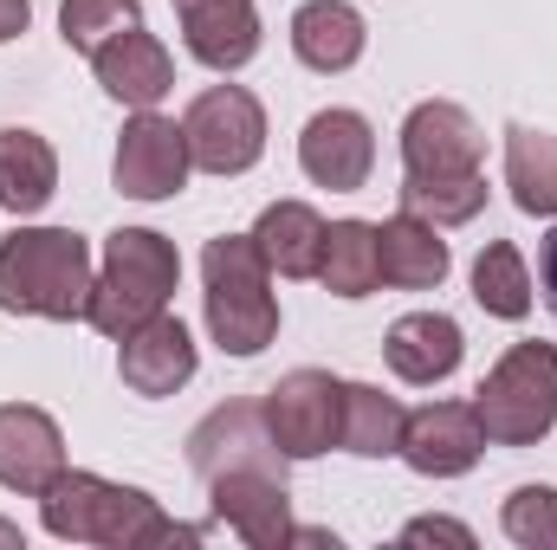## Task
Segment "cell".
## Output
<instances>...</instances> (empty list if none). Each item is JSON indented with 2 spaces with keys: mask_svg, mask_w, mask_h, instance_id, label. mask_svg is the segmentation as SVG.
Listing matches in <instances>:
<instances>
[{
  "mask_svg": "<svg viewBox=\"0 0 557 550\" xmlns=\"http://www.w3.org/2000/svg\"><path fill=\"white\" fill-rule=\"evenodd\" d=\"M39 525L59 538V545H98V550H143V545H195L201 532L162 518V505L137 492V486H117L104 473H59L46 492H39Z\"/></svg>",
  "mask_w": 557,
  "mask_h": 550,
  "instance_id": "cell-1",
  "label": "cell"
},
{
  "mask_svg": "<svg viewBox=\"0 0 557 550\" xmlns=\"http://www.w3.org/2000/svg\"><path fill=\"white\" fill-rule=\"evenodd\" d=\"M91 240L72 227H13L0 240V311L72 324L91 304Z\"/></svg>",
  "mask_w": 557,
  "mask_h": 550,
  "instance_id": "cell-2",
  "label": "cell"
},
{
  "mask_svg": "<svg viewBox=\"0 0 557 550\" xmlns=\"http://www.w3.org/2000/svg\"><path fill=\"white\" fill-rule=\"evenodd\" d=\"M201 304H208V337L227 357H260L278 337L273 266L260 260L253 234L208 240V253H201Z\"/></svg>",
  "mask_w": 557,
  "mask_h": 550,
  "instance_id": "cell-3",
  "label": "cell"
},
{
  "mask_svg": "<svg viewBox=\"0 0 557 550\" xmlns=\"http://www.w3.org/2000/svg\"><path fill=\"white\" fill-rule=\"evenodd\" d=\"M182 285V260L175 247L156 234V227H117L104 240V266L91 278V304H85V324L104 330L111 343H124L137 324H149L156 311H169Z\"/></svg>",
  "mask_w": 557,
  "mask_h": 550,
  "instance_id": "cell-4",
  "label": "cell"
},
{
  "mask_svg": "<svg viewBox=\"0 0 557 550\" xmlns=\"http://www.w3.org/2000/svg\"><path fill=\"white\" fill-rule=\"evenodd\" d=\"M493 447H539L557 427V343H512L473 389Z\"/></svg>",
  "mask_w": 557,
  "mask_h": 550,
  "instance_id": "cell-5",
  "label": "cell"
},
{
  "mask_svg": "<svg viewBox=\"0 0 557 550\" xmlns=\"http://www.w3.org/2000/svg\"><path fill=\"white\" fill-rule=\"evenodd\" d=\"M182 137L201 175H247L267 155V111L247 85H208L182 111Z\"/></svg>",
  "mask_w": 557,
  "mask_h": 550,
  "instance_id": "cell-6",
  "label": "cell"
},
{
  "mask_svg": "<svg viewBox=\"0 0 557 550\" xmlns=\"http://www.w3.org/2000/svg\"><path fill=\"white\" fill-rule=\"evenodd\" d=\"M260 414H267V434L285 460H318L344 434V383L331 370H292L267 389Z\"/></svg>",
  "mask_w": 557,
  "mask_h": 550,
  "instance_id": "cell-7",
  "label": "cell"
},
{
  "mask_svg": "<svg viewBox=\"0 0 557 550\" xmlns=\"http://www.w3.org/2000/svg\"><path fill=\"white\" fill-rule=\"evenodd\" d=\"M208 505L214 518L253 550L292 545V492H285V466H227L208 479Z\"/></svg>",
  "mask_w": 557,
  "mask_h": 550,
  "instance_id": "cell-8",
  "label": "cell"
},
{
  "mask_svg": "<svg viewBox=\"0 0 557 550\" xmlns=\"http://www.w3.org/2000/svg\"><path fill=\"white\" fill-rule=\"evenodd\" d=\"M188 168H195V162H188L182 124L162 117V111H137V117L124 124V137H117L111 182H117V195H131V201H169V195L188 188Z\"/></svg>",
  "mask_w": 557,
  "mask_h": 550,
  "instance_id": "cell-9",
  "label": "cell"
},
{
  "mask_svg": "<svg viewBox=\"0 0 557 550\" xmlns=\"http://www.w3.org/2000/svg\"><path fill=\"white\" fill-rule=\"evenodd\" d=\"M480 155H486V137L454 98H428L403 117V175H416V182L480 175Z\"/></svg>",
  "mask_w": 557,
  "mask_h": 550,
  "instance_id": "cell-10",
  "label": "cell"
},
{
  "mask_svg": "<svg viewBox=\"0 0 557 550\" xmlns=\"http://www.w3.org/2000/svg\"><path fill=\"white\" fill-rule=\"evenodd\" d=\"M298 168L318 188H331V195H357L370 182V168H376V130H370V117L344 111V104L318 111L298 130Z\"/></svg>",
  "mask_w": 557,
  "mask_h": 550,
  "instance_id": "cell-11",
  "label": "cell"
},
{
  "mask_svg": "<svg viewBox=\"0 0 557 550\" xmlns=\"http://www.w3.org/2000/svg\"><path fill=\"white\" fill-rule=\"evenodd\" d=\"M480 453H486V427L473 402H428V409H409L396 460H409L421 479H460L480 466Z\"/></svg>",
  "mask_w": 557,
  "mask_h": 550,
  "instance_id": "cell-12",
  "label": "cell"
},
{
  "mask_svg": "<svg viewBox=\"0 0 557 550\" xmlns=\"http://www.w3.org/2000/svg\"><path fill=\"white\" fill-rule=\"evenodd\" d=\"M182 46L195 65L234 78L260 59V7L253 0H175Z\"/></svg>",
  "mask_w": 557,
  "mask_h": 550,
  "instance_id": "cell-13",
  "label": "cell"
},
{
  "mask_svg": "<svg viewBox=\"0 0 557 550\" xmlns=\"http://www.w3.org/2000/svg\"><path fill=\"white\" fill-rule=\"evenodd\" d=\"M195 370H201L195 337H188V324L169 317V311H156L149 324H137V330L124 337V350H117V376H124V389H131V396H149V402L188 389Z\"/></svg>",
  "mask_w": 557,
  "mask_h": 550,
  "instance_id": "cell-14",
  "label": "cell"
},
{
  "mask_svg": "<svg viewBox=\"0 0 557 550\" xmlns=\"http://www.w3.org/2000/svg\"><path fill=\"white\" fill-rule=\"evenodd\" d=\"M65 473V434L33 402H0V486L20 499H39Z\"/></svg>",
  "mask_w": 557,
  "mask_h": 550,
  "instance_id": "cell-15",
  "label": "cell"
},
{
  "mask_svg": "<svg viewBox=\"0 0 557 550\" xmlns=\"http://www.w3.org/2000/svg\"><path fill=\"white\" fill-rule=\"evenodd\" d=\"M188 466L201 473V486L227 466H285V453L267 434V414L260 402H221L208 421H195L188 434Z\"/></svg>",
  "mask_w": 557,
  "mask_h": 550,
  "instance_id": "cell-16",
  "label": "cell"
},
{
  "mask_svg": "<svg viewBox=\"0 0 557 550\" xmlns=\"http://www.w3.org/2000/svg\"><path fill=\"white\" fill-rule=\"evenodd\" d=\"M91 72H98L104 98H117L124 111H156V104L169 98V85H175L169 46H162L156 33H143V26H124L111 46H98V52H91Z\"/></svg>",
  "mask_w": 557,
  "mask_h": 550,
  "instance_id": "cell-17",
  "label": "cell"
},
{
  "mask_svg": "<svg viewBox=\"0 0 557 550\" xmlns=\"http://www.w3.org/2000/svg\"><path fill=\"white\" fill-rule=\"evenodd\" d=\"M383 357H389L396 383H409V389H434V383H447V376L460 370L467 337H460V324H454L447 311H409V317L389 324Z\"/></svg>",
  "mask_w": 557,
  "mask_h": 550,
  "instance_id": "cell-18",
  "label": "cell"
},
{
  "mask_svg": "<svg viewBox=\"0 0 557 550\" xmlns=\"http://www.w3.org/2000/svg\"><path fill=\"white\" fill-rule=\"evenodd\" d=\"M363 46H370V26H363V13L350 0H305L292 13V52H298L305 72L337 78V72H350L363 59Z\"/></svg>",
  "mask_w": 557,
  "mask_h": 550,
  "instance_id": "cell-19",
  "label": "cell"
},
{
  "mask_svg": "<svg viewBox=\"0 0 557 550\" xmlns=\"http://www.w3.org/2000/svg\"><path fill=\"white\" fill-rule=\"evenodd\" d=\"M376 260H383V285H396V291H434L447 278V266H454L441 227L409 214V208L376 227Z\"/></svg>",
  "mask_w": 557,
  "mask_h": 550,
  "instance_id": "cell-20",
  "label": "cell"
},
{
  "mask_svg": "<svg viewBox=\"0 0 557 550\" xmlns=\"http://www.w3.org/2000/svg\"><path fill=\"white\" fill-rule=\"evenodd\" d=\"M253 247L278 278H318L324 260V214L311 201H273L260 221H253Z\"/></svg>",
  "mask_w": 557,
  "mask_h": 550,
  "instance_id": "cell-21",
  "label": "cell"
},
{
  "mask_svg": "<svg viewBox=\"0 0 557 550\" xmlns=\"http://www.w3.org/2000/svg\"><path fill=\"white\" fill-rule=\"evenodd\" d=\"M59 195V155L39 130H0V208L7 214H39Z\"/></svg>",
  "mask_w": 557,
  "mask_h": 550,
  "instance_id": "cell-22",
  "label": "cell"
},
{
  "mask_svg": "<svg viewBox=\"0 0 557 550\" xmlns=\"http://www.w3.org/2000/svg\"><path fill=\"white\" fill-rule=\"evenodd\" d=\"M506 188L519 214L557 221V130H532V124L506 130Z\"/></svg>",
  "mask_w": 557,
  "mask_h": 550,
  "instance_id": "cell-23",
  "label": "cell"
},
{
  "mask_svg": "<svg viewBox=\"0 0 557 550\" xmlns=\"http://www.w3.org/2000/svg\"><path fill=\"white\" fill-rule=\"evenodd\" d=\"M318 278L331 298H370L383 285V260H376V221H331L324 227V260Z\"/></svg>",
  "mask_w": 557,
  "mask_h": 550,
  "instance_id": "cell-24",
  "label": "cell"
},
{
  "mask_svg": "<svg viewBox=\"0 0 557 550\" xmlns=\"http://www.w3.org/2000/svg\"><path fill=\"white\" fill-rule=\"evenodd\" d=\"M403 421H409V409L396 396H383L376 383H344V434H337V447L357 453V460H389V453H403Z\"/></svg>",
  "mask_w": 557,
  "mask_h": 550,
  "instance_id": "cell-25",
  "label": "cell"
},
{
  "mask_svg": "<svg viewBox=\"0 0 557 550\" xmlns=\"http://www.w3.org/2000/svg\"><path fill=\"white\" fill-rule=\"evenodd\" d=\"M473 304L486 317H506V324L532 317L539 285H532V266H525V253L512 240H486L480 247V260H473Z\"/></svg>",
  "mask_w": 557,
  "mask_h": 550,
  "instance_id": "cell-26",
  "label": "cell"
},
{
  "mask_svg": "<svg viewBox=\"0 0 557 550\" xmlns=\"http://www.w3.org/2000/svg\"><path fill=\"white\" fill-rule=\"evenodd\" d=\"M396 201L409 214H421V221H434V227H467L486 208V168L480 175H454V182H416V175H403Z\"/></svg>",
  "mask_w": 557,
  "mask_h": 550,
  "instance_id": "cell-27",
  "label": "cell"
},
{
  "mask_svg": "<svg viewBox=\"0 0 557 550\" xmlns=\"http://www.w3.org/2000/svg\"><path fill=\"white\" fill-rule=\"evenodd\" d=\"M124 26H143V0H65L59 7V39L85 59L98 46H111Z\"/></svg>",
  "mask_w": 557,
  "mask_h": 550,
  "instance_id": "cell-28",
  "label": "cell"
},
{
  "mask_svg": "<svg viewBox=\"0 0 557 550\" xmlns=\"http://www.w3.org/2000/svg\"><path fill=\"white\" fill-rule=\"evenodd\" d=\"M499 532L519 550H557V486H519V492H506Z\"/></svg>",
  "mask_w": 557,
  "mask_h": 550,
  "instance_id": "cell-29",
  "label": "cell"
},
{
  "mask_svg": "<svg viewBox=\"0 0 557 550\" xmlns=\"http://www.w3.org/2000/svg\"><path fill=\"white\" fill-rule=\"evenodd\" d=\"M428 538H441V545H473V532L467 525H454V518H409L403 525V545H428Z\"/></svg>",
  "mask_w": 557,
  "mask_h": 550,
  "instance_id": "cell-30",
  "label": "cell"
},
{
  "mask_svg": "<svg viewBox=\"0 0 557 550\" xmlns=\"http://www.w3.org/2000/svg\"><path fill=\"white\" fill-rule=\"evenodd\" d=\"M532 285H539V298H545V311L557 317V227L545 234V240H539V278H532Z\"/></svg>",
  "mask_w": 557,
  "mask_h": 550,
  "instance_id": "cell-31",
  "label": "cell"
},
{
  "mask_svg": "<svg viewBox=\"0 0 557 550\" xmlns=\"http://www.w3.org/2000/svg\"><path fill=\"white\" fill-rule=\"evenodd\" d=\"M33 26V0H0V46Z\"/></svg>",
  "mask_w": 557,
  "mask_h": 550,
  "instance_id": "cell-32",
  "label": "cell"
},
{
  "mask_svg": "<svg viewBox=\"0 0 557 550\" xmlns=\"http://www.w3.org/2000/svg\"><path fill=\"white\" fill-rule=\"evenodd\" d=\"M0 545H7V550H20V545H26V538H20V525H7V518H0Z\"/></svg>",
  "mask_w": 557,
  "mask_h": 550,
  "instance_id": "cell-33",
  "label": "cell"
}]
</instances>
